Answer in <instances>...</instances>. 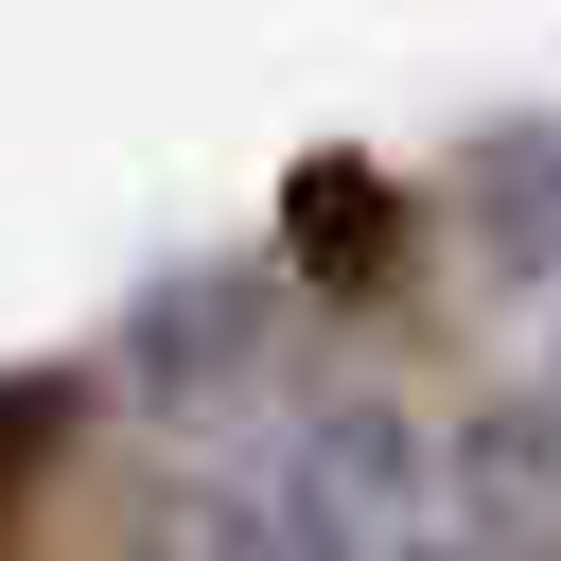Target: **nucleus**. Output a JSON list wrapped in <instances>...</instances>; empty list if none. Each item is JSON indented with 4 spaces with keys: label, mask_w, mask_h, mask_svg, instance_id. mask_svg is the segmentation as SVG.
I'll return each instance as SVG.
<instances>
[{
    "label": "nucleus",
    "mask_w": 561,
    "mask_h": 561,
    "mask_svg": "<svg viewBox=\"0 0 561 561\" xmlns=\"http://www.w3.org/2000/svg\"><path fill=\"white\" fill-rule=\"evenodd\" d=\"M280 228H298V263L368 280V263H386V175H351V158H333V175H298V210H280Z\"/></svg>",
    "instance_id": "obj_1"
},
{
    "label": "nucleus",
    "mask_w": 561,
    "mask_h": 561,
    "mask_svg": "<svg viewBox=\"0 0 561 561\" xmlns=\"http://www.w3.org/2000/svg\"><path fill=\"white\" fill-rule=\"evenodd\" d=\"M53 421H70V386H53V368H0V508L35 491V456H53Z\"/></svg>",
    "instance_id": "obj_2"
}]
</instances>
